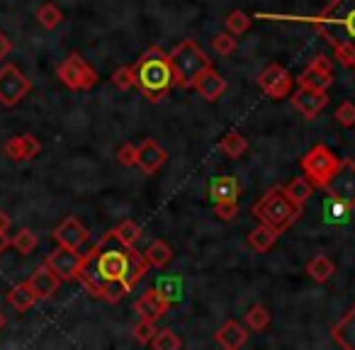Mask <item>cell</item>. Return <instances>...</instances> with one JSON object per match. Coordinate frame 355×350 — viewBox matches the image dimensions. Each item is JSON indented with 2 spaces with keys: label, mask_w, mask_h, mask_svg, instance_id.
<instances>
[{
  "label": "cell",
  "mask_w": 355,
  "mask_h": 350,
  "mask_svg": "<svg viewBox=\"0 0 355 350\" xmlns=\"http://www.w3.org/2000/svg\"><path fill=\"white\" fill-rule=\"evenodd\" d=\"M316 30L329 42L336 59L355 71V0H331L316 17Z\"/></svg>",
  "instance_id": "6da1fadb"
},
{
  "label": "cell",
  "mask_w": 355,
  "mask_h": 350,
  "mask_svg": "<svg viewBox=\"0 0 355 350\" xmlns=\"http://www.w3.org/2000/svg\"><path fill=\"white\" fill-rule=\"evenodd\" d=\"M134 71H137V88L151 103H161L175 85V76H173L168 54H163L158 46H151V49L144 51L141 59L134 66Z\"/></svg>",
  "instance_id": "7a4b0ae2"
},
{
  "label": "cell",
  "mask_w": 355,
  "mask_h": 350,
  "mask_svg": "<svg viewBox=\"0 0 355 350\" xmlns=\"http://www.w3.org/2000/svg\"><path fill=\"white\" fill-rule=\"evenodd\" d=\"M304 207L297 202H292L287 198L285 188H270L256 204H253V217L261 224H268L275 231H287L297 219L302 217Z\"/></svg>",
  "instance_id": "3957f363"
},
{
  "label": "cell",
  "mask_w": 355,
  "mask_h": 350,
  "mask_svg": "<svg viewBox=\"0 0 355 350\" xmlns=\"http://www.w3.org/2000/svg\"><path fill=\"white\" fill-rule=\"evenodd\" d=\"M168 61H171L173 76H175V85L183 90L193 88L195 78L212 66V61L202 51V46L193 40H183L178 46H173L168 51Z\"/></svg>",
  "instance_id": "277c9868"
},
{
  "label": "cell",
  "mask_w": 355,
  "mask_h": 350,
  "mask_svg": "<svg viewBox=\"0 0 355 350\" xmlns=\"http://www.w3.org/2000/svg\"><path fill=\"white\" fill-rule=\"evenodd\" d=\"M340 158L336 156L334 151H331L326 143H316V146H311L309 151L302 156L300 166H302V173H304V178L309 180L314 188H326V183L331 180V175H334V170L338 168Z\"/></svg>",
  "instance_id": "5b68a950"
},
{
  "label": "cell",
  "mask_w": 355,
  "mask_h": 350,
  "mask_svg": "<svg viewBox=\"0 0 355 350\" xmlns=\"http://www.w3.org/2000/svg\"><path fill=\"white\" fill-rule=\"evenodd\" d=\"M59 80L69 90H90L98 83V71L88 64L80 54H69L56 69Z\"/></svg>",
  "instance_id": "8992f818"
},
{
  "label": "cell",
  "mask_w": 355,
  "mask_h": 350,
  "mask_svg": "<svg viewBox=\"0 0 355 350\" xmlns=\"http://www.w3.org/2000/svg\"><path fill=\"white\" fill-rule=\"evenodd\" d=\"M324 190L334 202L343 204V207H355V161L340 158L338 168L334 170Z\"/></svg>",
  "instance_id": "52a82bcc"
},
{
  "label": "cell",
  "mask_w": 355,
  "mask_h": 350,
  "mask_svg": "<svg viewBox=\"0 0 355 350\" xmlns=\"http://www.w3.org/2000/svg\"><path fill=\"white\" fill-rule=\"evenodd\" d=\"M32 90V83L15 64H6L0 69V103L6 107H15Z\"/></svg>",
  "instance_id": "ba28073f"
},
{
  "label": "cell",
  "mask_w": 355,
  "mask_h": 350,
  "mask_svg": "<svg viewBox=\"0 0 355 350\" xmlns=\"http://www.w3.org/2000/svg\"><path fill=\"white\" fill-rule=\"evenodd\" d=\"M46 265L59 275V280H76L80 272V268L85 265V253H80V248H66L59 246L46 256Z\"/></svg>",
  "instance_id": "9c48e42d"
},
{
  "label": "cell",
  "mask_w": 355,
  "mask_h": 350,
  "mask_svg": "<svg viewBox=\"0 0 355 350\" xmlns=\"http://www.w3.org/2000/svg\"><path fill=\"white\" fill-rule=\"evenodd\" d=\"M258 85H261V90L268 95V98L282 100V98H287V95L292 93L295 78H292V76L287 73L285 66L270 64L268 69L261 71V76H258Z\"/></svg>",
  "instance_id": "30bf717a"
},
{
  "label": "cell",
  "mask_w": 355,
  "mask_h": 350,
  "mask_svg": "<svg viewBox=\"0 0 355 350\" xmlns=\"http://www.w3.org/2000/svg\"><path fill=\"white\" fill-rule=\"evenodd\" d=\"M290 100H292V107L304 119L319 117V112H324L326 105H329V95L324 90L304 88V85H300L295 93H290Z\"/></svg>",
  "instance_id": "8fae6325"
},
{
  "label": "cell",
  "mask_w": 355,
  "mask_h": 350,
  "mask_svg": "<svg viewBox=\"0 0 355 350\" xmlns=\"http://www.w3.org/2000/svg\"><path fill=\"white\" fill-rule=\"evenodd\" d=\"M334 83V64H331L326 56H316L300 76V85L304 88H314V90H329Z\"/></svg>",
  "instance_id": "7c38bea8"
},
{
  "label": "cell",
  "mask_w": 355,
  "mask_h": 350,
  "mask_svg": "<svg viewBox=\"0 0 355 350\" xmlns=\"http://www.w3.org/2000/svg\"><path fill=\"white\" fill-rule=\"evenodd\" d=\"M54 241L59 246H66V248H83L85 243L90 241V231L78 222L76 217H66L59 227L54 229Z\"/></svg>",
  "instance_id": "4fadbf2b"
},
{
  "label": "cell",
  "mask_w": 355,
  "mask_h": 350,
  "mask_svg": "<svg viewBox=\"0 0 355 350\" xmlns=\"http://www.w3.org/2000/svg\"><path fill=\"white\" fill-rule=\"evenodd\" d=\"M168 309H171V301H168L158 290H146L137 301H134V311L139 314V319L158 321L163 314H168Z\"/></svg>",
  "instance_id": "5bb4252c"
},
{
  "label": "cell",
  "mask_w": 355,
  "mask_h": 350,
  "mask_svg": "<svg viewBox=\"0 0 355 350\" xmlns=\"http://www.w3.org/2000/svg\"><path fill=\"white\" fill-rule=\"evenodd\" d=\"M193 88L198 90V95L202 100H207V103H217V100L227 93V78H224L222 73H217V71L209 66L207 71H202V73L195 78Z\"/></svg>",
  "instance_id": "9a60e30c"
},
{
  "label": "cell",
  "mask_w": 355,
  "mask_h": 350,
  "mask_svg": "<svg viewBox=\"0 0 355 350\" xmlns=\"http://www.w3.org/2000/svg\"><path fill=\"white\" fill-rule=\"evenodd\" d=\"M3 151H6V156L12 158V161H32V158H37V153L42 151V143L35 134H20V137L8 139Z\"/></svg>",
  "instance_id": "2e32d148"
},
{
  "label": "cell",
  "mask_w": 355,
  "mask_h": 350,
  "mask_svg": "<svg viewBox=\"0 0 355 350\" xmlns=\"http://www.w3.org/2000/svg\"><path fill=\"white\" fill-rule=\"evenodd\" d=\"M168 161V153L163 146H158L153 139H144L139 143V163L137 166L144 170V175H153L158 168H163V163Z\"/></svg>",
  "instance_id": "e0dca14e"
},
{
  "label": "cell",
  "mask_w": 355,
  "mask_h": 350,
  "mask_svg": "<svg viewBox=\"0 0 355 350\" xmlns=\"http://www.w3.org/2000/svg\"><path fill=\"white\" fill-rule=\"evenodd\" d=\"M32 285V290H35L37 299H49V297L56 295V290L61 287V280L59 275H56L54 270H51L49 265H40L35 272L30 275V280H27Z\"/></svg>",
  "instance_id": "ac0fdd59"
},
{
  "label": "cell",
  "mask_w": 355,
  "mask_h": 350,
  "mask_svg": "<svg viewBox=\"0 0 355 350\" xmlns=\"http://www.w3.org/2000/svg\"><path fill=\"white\" fill-rule=\"evenodd\" d=\"M239 193H241V185L234 175H217L209 183V198L212 202H239Z\"/></svg>",
  "instance_id": "d6986e66"
},
{
  "label": "cell",
  "mask_w": 355,
  "mask_h": 350,
  "mask_svg": "<svg viewBox=\"0 0 355 350\" xmlns=\"http://www.w3.org/2000/svg\"><path fill=\"white\" fill-rule=\"evenodd\" d=\"M217 343L222 345L224 350H239L248 343V331L243 329L239 321H227L222 329L217 331Z\"/></svg>",
  "instance_id": "ffe728a7"
},
{
  "label": "cell",
  "mask_w": 355,
  "mask_h": 350,
  "mask_svg": "<svg viewBox=\"0 0 355 350\" xmlns=\"http://www.w3.org/2000/svg\"><path fill=\"white\" fill-rule=\"evenodd\" d=\"M331 335L343 350H355V306L331 329Z\"/></svg>",
  "instance_id": "44dd1931"
},
{
  "label": "cell",
  "mask_w": 355,
  "mask_h": 350,
  "mask_svg": "<svg viewBox=\"0 0 355 350\" xmlns=\"http://www.w3.org/2000/svg\"><path fill=\"white\" fill-rule=\"evenodd\" d=\"M35 301H37V295H35V290H32V285L27 280L17 282V285L8 292V304H10L15 311L32 309V306H35Z\"/></svg>",
  "instance_id": "7402d4cb"
},
{
  "label": "cell",
  "mask_w": 355,
  "mask_h": 350,
  "mask_svg": "<svg viewBox=\"0 0 355 350\" xmlns=\"http://www.w3.org/2000/svg\"><path fill=\"white\" fill-rule=\"evenodd\" d=\"M277 236H280V231H275V229L268 227V224H258V227L248 234V243H251L253 251L266 253L277 243Z\"/></svg>",
  "instance_id": "603a6c76"
},
{
  "label": "cell",
  "mask_w": 355,
  "mask_h": 350,
  "mask_svg": "<svg viewBox=\"0 0 355 350\" xmlns=\"http://www.w3.org/2000/svg\"><path fill=\"white\" fill-rule=\"evenodd\" d=\"M148 268H151V263L146 261V256H144V253H139L137 248H129V268H127V285H129V290H132V287L137 285V282L141 280L144 275H146Z\"/></svg>",
  "instance_id": "cb8c5ba5"
},
{
  "label": "cell",
  "mask_w": 355,
  "mask_h": 350,
  "mask_svg": "<svg viewBox=\"0 0 355 350\" xmlns=\"http://www.w3.org/2000/svg\"><path fill=\"white\" fill-rule=\"evenodd\" d=\"M334 272H336L334 261L326 256H314L309 263H306V275H309L314 282H329Z\"/></svg>",
  "instance_id": "d4e9b609"
},
{
  "label": "cell",
  "mask_w": 355,
  "mask_h": 350,
  "mask_svg": "<svg viewBox=\"0 0 355 350\" xmlns=\"http://www.w3.org/2000/svg\"><path fill=\"white\" fill-rule=\"evenodd\" d=\"M219 148H222V153H227L229 158H241L243 153L248 151V139L243 137L241 132H229L222 137Z\"/></svg>",
  "instance_id": "484cf974"
},
{
  "label": "cell",
  "mask_w": 355,
  "mask_h": 350,
  "mask_svg": "<svg viewBox=\"0 0 355 350\" xmlns=\"http://www.w3.org/2000/svg\"><path fill=\"white\" fill-rule=\"evenodd\" d=\"M112 236L117 238L124 248H134L139 243V238L144 236V231H141V227H139L137 222H129V219H127V222L117 224V227L112 229Z\"/></svg>",
  "instance_id": "4316f807"
},
{
  "label": "cell",
  "mask_w": 355,
  "mask_h": 350,
  "mask_svg": "<svg viewBox=\"0 0 355 350\" xmlns=\"http://www.w3.org/2000/svg\"><path fill=\"white\" fill-rule=\"evenodd\" d=\"M146 261L151 263L153 268H163V265H168V263L173 261V248L168 246L163 238H156V241H151L148 243V248H146Z\"/></svg>",
  "instance_id": "83f0119b"
},
{
  "label": "cell",
  "mask_w": 355,
  "mask_h": 350,
  "mask_svg": "<svg viewBox=\"0 0 355 350\" xmlns=\"http://www.w3.org/2000/svg\"><path fill=\"white\" fill-rule=\"evenodd\" d=\"M285 193H287V198H290L292 202H297V204H302V207H304L306 200H309L311 193H314V185H311L309 180L302 175V178H295L292 183L285 185Z\"/></svg>",
  "instance_id": "f1b7e54d"
},
{
  "label": "cell",
  "mask_w": 355,
  "mask_h": 350,
  "mask_svg": "<svg viewBox=\"0 0 355 350\" xmlns=\"http://www.w3.org/2000/svg\"><path fill=\"white\" fill-rule=\"evenodd\" d=\"M10 246L15 248L17 253H22V256H30V253H35L37 246H40V238H37V234L32 231V229H20L17 236L10 238Z\"/></svg>",
  "instance_id": "f546056e"
},
{
  "label": "cell",
  "mask_w": 355,
  "mask_h": 350,
  "mask_svg": "<svg viewBox=\"0 0 355 350\" xmlns=\"http://www.w3.org/2000/svg\"><path fill=\"white\" fill-rule=\"evenodd\" d=\"M64 20V12L54 6V3H44V6L37 10V22H40L44 30H56Z\"/></svg>",
  "instance_id": "4dcf8cb0"
},
{
  "label": "cell",
  "mask_w": 355,
  "mask_h": 350,
  "mask_svg": "<svg viewBox=\"0 0 355 350\" xmlns=\"http://www.w3.org/2000/svg\"><path fill=\"white\" fill-rule=\"evenodd\" d=\"M246 326L251 331H266L268 326H270V311L266 309V306H261V304H256V306H251V309L246 311Z\"/></svg>",
  "instance_id": "1f68e13d"
},
{
  "label": "cell",
  "mask_w": 355,
  "mask_h": 350,
  "mask_svg": "<svg viewBox=\"0 0 355 350\" xmlns=\"http://www.w3.org/2000/svg\"><path fill=\"white\" fill-rule=\"evenodd\" d=\"M148 345L156 350H178V348H183V340L178 338L175 331L163 329V331H156V335H153Z\"/></svg>",
  "instance_id": "d6a6232c"
},
{
  "label": "cell",
  "mask_w": 355,
  "mask_h": 350,
  "mask_svg": "<svg viewBox=\"0 0 355 350\" xmlns=\"http://www.w3.org/2000/svg\"><path fill=\"white\" fill-rule=\"evenodd\" d=\"M112 83L117 90L137 88V71H134V66H119V69L112 73Z\"/></svg>",
  "instance_id": "836d02e7"
},
{
  "label": "cell",
  "mask_w": 355,
  "mask_h": 350,
  "mask_svg": "<svg viewBox=\"0 0 355 350\" xmlns=\"http://www.w3.org/2000/svg\"><path fill=\"white\" fill-rule=\"evenodd\" d=\"M227 30H229V35H234V37L243 35V32L251 30V17L241 10H234L232 15L227 17Z\"/></svg>",
  "instance_id": "e575fe53"
},
{
  "label": "cell",
  "mask_w": 355,
  "mask_h": 350,
  "mask_svg": "<svg viewBox=\"0 0 355 350\" xmlns=\"http://www.w3.org/2000/svg\"><path fill=\"white\" fill-rule=\"evenodd\" d=\"M156 321H148V319H139V324L134 326V338L139 340V343H151V338L156 335Z\"/></svg>",
  "instance_id": "d590c367"
},
{
  "label": "cell",
  "mask_w": 355,
  "mask_h": 350,
  "mask_svg": "<svg viewBox=\"0 0 355 350\" xmlns=\"http://www.w3.org/2000/svg\"><path fill=\"white\" fill-rule=\"evenodd\" d=\"M212 49L217 51L219 56H232L234 51H236V40H234V35H217L212 40Z\"/></svg>",
  "instance_id": "8d00e7d4"
},
{
  "label": "cell",
  "mask_w": 355,
  "mask_h": 350,
  "mask_svg": "<svg viewBox=\"0 0 355 350\" xmlns=\"http://www.w3.org/2000/svg\"><path fill=\"white\" fill-rule=\"evenodd\" d=\"M334 117L338 119V124H343V127H355V105L350 103V100L340 103L338 107H336Z\"/></svg>",
  "instance_id": "74e56055"
},
{
  "label": "cell",
  "mask_w": 355,
  "mask_h": 350,
  "mask_svg": "<svg viewBox=\"0 0 355 350\" xmlns=\"http://www.w3.org/2000/svg\"><path fill=\"white\" fill-rule=\"evenodd\" d=\"M117 161L127 168L137 166L139 163V146H134V143H124V146L117 151Z\"/></svg>",
  "instance_id": "f35d334b"
},
{
  "label": "cell",
  "mask_w": 355,
  "mask_h": 350,
  "mask_svg": "<svg viewBox=\"0 0 355 350\" xmlns=\"http://www.w3.org/2000/svg\"><path fill=\"white\" fill-rule=\"evenodd\" d=\"M214 214H217L222 222H234L239 214V202H217L214 204Z\"/></svg>",
  "instance_id": "ab89813d"
},
{
  "label": "cell",
  "mask_w": 355,
  "mask_h": 350,
  "mask_svg": "<svg viewBox=\"0 0 355 350\" xmlns=\"http://www.w3.org/2000/svg\"><path fill=\"white\" fill-rule=\"evenodd\" d=\"M158 292H161L163 297H166L168 301H175V299H180V285H178V280H161L158 282V287H156Z\"/></svg>",
  "instance_id": "60d3db41"
},
{
  "label": "cell",
  "mask_w": 355,
  "mask_h": 350,
  "mask_svg": "<svg viewBox=\"0 0 355 350\" xmlns=\"http://www.w3.org/2000/svg\"><path fill=\"white\" fill-rule=\"evenodd\" d=\"M10 51H12V42H10V37L3 35V32H0V61L6 59V56L10 54Z\"/></svg>",
  "instance_id": "b9f144b4"
},
{
  "label": "cell",
  "mask_w": 355,
  "mask_h": 350,
  "mask_svg": "<svg viewBox=\"0 0 355 350\" xmlns=\"http://www.w3.org/2000/svg\"><path fill=\"white\" fill-rule=\"evenodd\" d=\"M10 248V236H8V231H0V256Z\"/></svg>",
  "instance_id": "7bdbcfd3"
},
{
  "label": "cell",
  "mask_w": 355,
  "mask_h": 350,
  "mask_svg": "<svg viewBox=\"0 0 355 350\" xmlns=\"http://www.w3.org/2000/svg\"><path fill=\"white\" fill-rule=\"evenodd\" d=\"M0 231H10V217L6 212H0Z\"/></svg>",
  "instance_id": "ee69618b"
},
{
  "label": "cell",
  "mask_w": 355,
  "mask_h": 350,
  "mask_svg": "<svg viewBox=\"0 0 355 350\" xmlns=\"http://www.w3.org/2000/svg\"><path fill=\"white\" fill-rule=\"evenodd\" d=\"M3 326H6V314L0 311V329H3Z\"/></svg>",
  "instance_id": "f6af8a7d"
}]
</instances>
